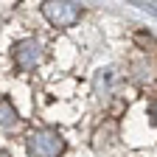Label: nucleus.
<instances>
[{"instance_id": "3", "label": "nucleus", "mask_w": 157, "mask_h": 157, "mask_svg": "<svg viewBox=\"0 0 157 157\" xmlns=\"http://www.w3.org/2000/svg\"><path fill=\"white\" fill-rule=\"evenodd\" d=\"M39 62H42V45H39L36 39H20L14 45V65L23 73L34 70Z\"/></svg>"}, {"instance_id": "6", "label": "nucleus", "mask_w": 157, "mask_h": 157, "mask_svg": "<svg viewBox=\"0 0 157 157\" xmlns=\"http://www.w3.org/2000/svg\"><path fill=\"white\" fill-rule=\"evenodd\" d=\"M154 124H157V104H154Z\"/></svg>"}, {"instance_id": "2", "label": "nucleus", "mask_w": 157, "mask_h": 157, "mask_svg": "<svg viewBox=\"0 0 157 157\" xmlns=\"http://www.w3.org/2000/svg\"><path fill=\"white\" fill-rule=\"evenodd\" d=\"M42 14L48 17L51 25L67 28V25L78 23V17H82V3H73V0H48V3H42Z\"/></svg>"}, {"instance_id": "5", "label": "nucleus", "mask_w": 157, "mask_h": 157, "mask_svg": "<svg viewBox=\"0 0 157 157\" xmlns=\"http://www.w3.org/2000/svg\"><path fill=\"white\" fill-rule=\"evenodd\" d=\"M0 157H11V154H9V151H0Z\"/></svg>"}, {"instance_id": "1", "label": "nucleus", "mask_w": 157, "mask_h": 157, "mask_svg": "<svg viewBox=\"0 0 157 157\" xmlns=\"http://www.w3.org/2000/svg\"><path fill=\"white\" fill-rule=\"evenodd\" d=\"M25 149H28L31 157H59L65 151V140L53 129H36V132L28 135Z\"/></svg>"}, {"instance_id": "4", "label": "nucleus", "mask_w": 157, "mask_h": 157, "mask_svg": "<svg viewBox=\"0 0 157 157\" xmlns=\"http://www.w3.org/2000/svg\"><path fill=\"white\" fill-rule=\"evenodd\" d=\"M17 109L9 104V101H0V126L3 129H11V126H17Z\"/></svg>"}]
</instances>
